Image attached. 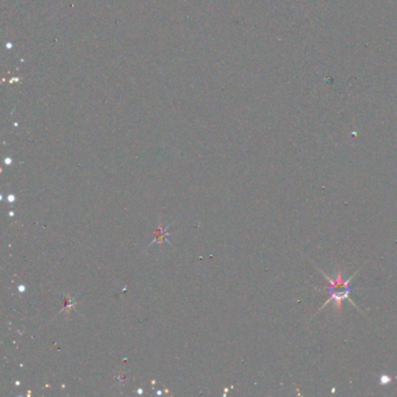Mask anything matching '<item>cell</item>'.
<instances>
[{"label":"cell","instance_id":"cell-2","mask_svg":"<svg viewBox=\"0 0 397 397\" xmlns=\"http://www.w3.org/2000/svg\"><path fill=\"white\" fill-rule=\"evenodd\" d=\"M381 379H382V380H381V382H382V383H388V382L390 381L389 376H382Z\"/></svg>","mask_w":397,"mask_h":397},{"label":"cell","instance_id":"cell-1","mask_svg":"<svg viewBox=\"0 0 397 397\" xmlns=\"http://www.w3.org/2000/svg\"><path fill=\"white\" fill-rule=\"evenodd\" d=\"M326 280L330 282L329 286V291H330V298L327 302L324 304V306L327 305L331 299L336 300L337 305L338 307L342 306V302L344 299H349V294L352 289H350V280L353 279V276L348 279L347 281H344L342 271H338V275H337L336 280H331L330 276L325 275ZM323 306V307H324Z\"/></svg>","mask_w":397,"mask_h":397}]
</instances>
